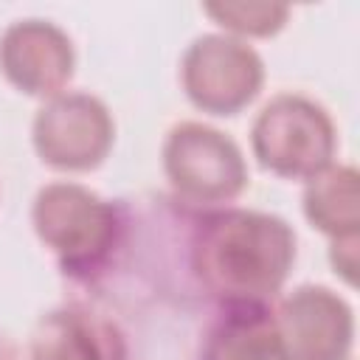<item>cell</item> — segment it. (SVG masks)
<instances>
[{
	"label": "cell",
	"mask_w": 360,
	"mask_h": 360,
	"mask_svg": "<svg viewBox=\"0 0 360 360\" xmlns=\"http://www.w3.org/2000/svg\"><path fill=\"white\" fill-rule=\"evenodd\" d=\"M295 264L287 219L250 208L205 211L188 236V270L219 307L273 304Z\"/></svg>",
	"instance_id": "6da1fadb"
},
{
	"label": "cell",
	"mask_w": 360,
	"mask_h": 360,
	"mask_svg": "<svg viewBox=\"0 0 360 360\" xmlns=\"http://www.w3.org/2000/svg\"><path fill=\"white\" fill-rule=\"evenodd\" d=\"M31 225L68 276L93 278L110 264L127 219L118 202L82 183L56 180L34 194Z\"/></svg>",
	"instance_id": "7a4b0ae2"
},
{
	"label": "cell",
	"mask_w": 360,
	"mask_h": 360,
	"mask_svg": "<svg viewBox=\"0 0 360 360\" xmlns=\"http://www.w3.org/2000/svg\"><path fill=\"white\" fill-rule=\"evenodd\" d=\"M160 163L174 200L202 214L228 208L248 188L242 146L202 121L174 124L163 138Z\"/></svg>",
	"instance_id": "3957f363"
},
{
	"label": "cell",
	"mask_w": 360,
	"mask_h": 360,
	"mask_svg": "<svg viewBox=\"0 0 360 360\" xmlns=\"http://www.w3.org/2000/svg\"><path fill=\"white\" fill-rule=\"evenodd\" d=\"M250 152L276 177L309 180L335 163L338 129L321 101L304 93H278L250 124Z\"/></svg>",
	"instance_id": "277c9868"
},
{
	"label": "cell",
	"mask_w": 360,
	"mask_h": 360,
	"mask_svg": "<svg viewBox=\"0 0 360 360\" xmlns=\"http://www.w3.org/2000/svg\"><path fill=\"white\" fill-rule=\"evenodd\" d=\"M180 84L200 112L236 115L262 93L264 59L239 37L200 34L183 51Z\"/></svg>",
	"instance_id": "5b68a950"
},
{
	"label": "cell",
	"mask_w": 360,
	"mask_h": 360,
	"mask_svg": "<svg viewBox=\"0 0 360 360\" xmlns=\"http://www.w3.org/2000/svg\"><path fill=\"white\" fill-rule=\"evenodd\" d=\"M37 158L56 172H90L115 143L110 107L84 90H62L42 101L31 121Z\"/></svg>",
	"instance_id": "8992f818"
},
{
	"label": "cell",
	"mask_w": 360,
	"mask_h": 360,
	"mask_svg": "<svg viewBox=\"0 0 360 360\" xmlns=\"http://www.w3.org/2000/svg\"><path fill=\"white\" fill-rule=\"evenodd\" d=\"M287 360H352L354 309L323 284H301L273 307Z\"/></svg>",
	"instance_id": "52a82bcc"
},
{
	"label": "cell",
	"mask_w": 360,
	"mask_h": 360,
	"mask_svg": "<svg viewBox=\"0 0 360 360\" xmlns=\"http://www.w3.org/2000/svg\"><path fill=\"white\" fill-rule=\"evenodd\" d=\"M76 48L62 25L42 17L14 20L0 34V73L25 96L51 98L68 87Z\"/></svg>",
	"instance_id": "ba28073f"
},
{
	"label": "cell",
	"mask_w": 360,
	"mask_h": 360,
	"mask_svg": "<svg viewBox=\"0 0 360 360\" xmlns=\"http://www.w3.org/2000/svg\"><path fill=\"white\" fill-rule=\"evenodd\" d=\"M28 360H127V349L112 321L68 304L37 321L28 338Z\"/></svg>",
	"instance_id": "9c48e42d"
},
{
	"label": "cell",
	"mask_w": 360,
	"mask_h": 360,
	"mask_svg": "<svg viewBox=\"0 0 360 360\" xmlns=\"http://www.w3.org/2000/svg\"><path fill=\"white\" fill-rule=\"evenodd\" d=\"M197 360H287L273 323V304L219 307Z\"/></svg>",
	"instance_id": "30bf717a"
},
{
	"label": "cell",
	"mask_w": 360,
	"mask_h": 360,
	"mask_svg": "<svg viewBox=\"0 0 360 360\" xmlns=\"http://www.w3.org/2000/svg\"><path fill=\"white\" fill-rule=\"evenodd\" d=\"M301 208L307 222L329 239L357 236L360 231V174L349 163H329L304 180Z\"/></svg>",
	"instance_id": "8fae6325"
},
{
	"label": "cell",
	"mask_w": 360,
	"mask_h": 360,
	"mask_svg": "<svg viewBox=\"0 0 360 360\" xmlns=\"http://www.w3.org/2000/svg\"><path fill=\"white\" fill-rule=\"evenodd\" d=\"M202 11L222 28V34L250 39V37H276L287 20H290V6L284 3H253V0H217L205 3Z\"/></svg>",
	"instance_id": "7c38bea8"
},
{
	"label": "cell",
	"mask_w": 360,
	"mask_h": 360,
	"mask_svg": "<svg viewBox=\"0 0 360 360\" xmlns=\"http://www.w3.org/2000/svg\"><path fill=\"white\" fill-rule=\"evenodd\" d=\"M329 264H332V270L346 284H354L357 281V236L332 239V245H329Z\"/></svg>",
	"instance_id": "4fadbf2b"
}]
</instances>
